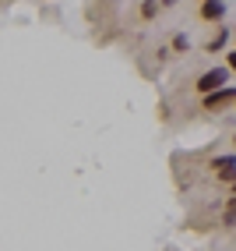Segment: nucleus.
Listing matches in <instances>:
<instances>
[{"mask_svg":"<svg viewBox=\"0 0 236 251\" xmlns=\"http://www.w3.org/2000/svg\"><path fill=\"white\" fill-rule=\"evenodd\" d=\"M229 81H233V71L226 68V64H208L205 71H197V75H194V81H191V92L201 99V96H208V92H215V89L229 85Z\"/></svg>","mask_w":236,"mask_h":251,"instance_id":"nucleus-2","label":"nucleus"},{"mask_svg":"<svg viewBox=\"0 0 236 251\" xmlns=\"http://www.w3.org/2000/svg\"><path fill=\"white\" fill-rule=\"evenodd\" d=\"M229 149H233V152H236V131H233V135H229Z\"/></svg>","mask_w":236,"mask_h":251,"instance_id":"nucleus-10","label":"nucleus"},{"mask_svg":"<svg viewBox=\"0 0 236 251\" xmlns=\"http://www.w3.org/2000/svg\"><path fill=\"white\" fill-rule=\"evenodd\" d=\"M226 195H236V180H233V184H229V188H226Z\"/></svg>","mask_w":236,"mask_h":251,"instance_id":"nucleus-11","label":"nucleus"},{"mask_svg":"<svg viewBox=\"0 0 236 251\" xmlns=\"http://www.w3.org/2000/svg\"><path fill=\"white\" fill-rule=\"evenodd\" d=\"M233 113H236V110H233Z\"/></svg>","mask_w":236,"mask_h":251,"instance_id":"nucleus-13","label":"nucleus"},{"mask_svg":"<svg viewBox=\"0 0 236 251\" xmlns=\"http://www.w3.org/2000/svg\"><path fill=\"white\" fill-rule=\"evenodd\" d=\"M233 110H236V85H233V81L197 99V113L201 117H226Z\"/></svg>","mask_w":236,"mask_h":251,"instance_id":"nucleus-1","label":"nucleus"},{"mask_svg":"<svg viewBox=\"0 0 236 251\" xmlns=\"http://www.w3.org/2000/svg\"><path fill=\"white\" fill-rule=\"evenodd\" d=\"M233 46H236V36H233Z\"/></svg>","mask_w":236,"mask_h":251,"instance_id":"nucleus-12","label":"nucleus"},{"mask_svg":"<svg viewBox=\"0 0 236 251\" xmlns=\"http://www.w3.org/2000/svg\"><path fill=\"white\" fill-rule=\"evenodd\" d=\"M215 230H236V195H226L215 212Z\"/></svg>","mask_w":236,"mask_h":251,"instance_id":"nucleus-6","label":"nucleus"},{"mask_svg":"<svg viewBox=\"0 0 236 251\" xmlns=\"http://www.w3.org/2000/svg\"><path fill=\"white\" fill-rule=\"evenodd\" d=\"M222 57H226L222 64H226V68H229V71L236 75V46H229V50H226V53H222Z\"/></svg>","mask_w":236,"mask_h":251,"instance_id":"nucleus-8","label":"nucleus"},{"mask_svg":"<svg viewBox=\"0 0 236 251\" xmlns=\"http://www.w3.org/2000/svg\"><path fill=\"white\" fill-rule=\"evenodd\" d=\"M166 46H170V53H173V57H187L191 50H194V39H191V32H173Z\"/></svg>","mask_w":236,"mask_h":251,"instance_id":"nucleus-7","label":"nucleus"},{"mask_svg":"<svg viewBox=\"0 0 236 251\" xmlns=\"http://www.w3.org/2000/svg\"><path fill=\"white\" fill-rule=\"evenodd\" d=\"M229 18L226 0H197V22L201 25H222Z\"/></svg>","mask_w":236,"mask_h":251,"instance_id":"nucleus-4","label":"nucleus"},{"mask_svg":"<svg viewBox=\"0 0 236 251\" xmlns=\"http://www.w3.org/2000/svg\"><path fill=\"white\" fill-rule=\"evenodd\" d=\"M233 36H236V28H233L229 22H222V25H212L208 39L201 43V53H205V57H218V53H226V50L233 46Z\"/></svg>","mask_w":236,"mask_h":251,"instance_id":"nucleus-3","label":"nucleus"},{"mask_svg":"<svg viewBox=\"0 0 236 251\" xmlns=\"http://www.w3.org/2000/svg\"><path fill=\"white\" fill-rule=\"evenodd\" d=\"M162 14H166L162 0H138V7H134V22H138V25H151V22H159Z\"/></svg>","mask_w":236,"mask_h":251,"instance_id":"nucleus-5","label":"nucleus"},{"mask_svg":"<svg viewBox=\"0 0 236 251\" xmlns=\"http://www.w3.org/2000/svg\"><path fill=\"white\" fill-rule=\"evenodd\" d=\"M162 4H166V11H173V7L180 4V0H162Z\"/></svg>","mask_w":236,"mask_h":251,"instance_id":"nucleus-9","label":"nucleus"}]
</instances>
